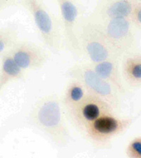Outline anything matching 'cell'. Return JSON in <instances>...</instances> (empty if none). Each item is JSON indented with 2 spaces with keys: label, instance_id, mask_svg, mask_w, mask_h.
Here are the masks:
<instances>
[{
  "label": "cell",
  "instance_id": "cell-1",
  "mask_svg": "<svg viewBox=\"0 0 141 158\" xmlns=\"http://www.w3.org/2000/svg\"><path fill=\"white\" fill-rule=\"evenodd\" d=\"M61 98L56 94L41 97L28 115V122L44 134L58 148H64L70 143L71 134Z\"/></svg>",
  "mask_w": 141,
  "mask_h": 158
},
{
  "label": "cell",
  "instance_id": "cell-2",
  "mask_svg": "<svg viewBox=\"0 0 141 158\" xmlns=\"http://www.w3.org/2000/svg\"><path fill=\"white\" fill-rule=\"evenodd\" d=\"M29 13L43 44L53 52L64 46L62 30L59 20L43 0H18Z\"/></svg>",
  "mask_w": 141,
  "mask_h": 158
},
{
  "label": "cell",
  "instance_id": "cell-3",
  "mask_svg": "<svg viewBox=\"0 0 141 158\" xmlns=\"http://www.w3.org/2000/svg\"><path fill=\"white\" fill-rule=\"evenodd\" d=\"M134 119V118L120 117L115 112H109L91 122L81 134L94 148H109L114 140L132 125Z\"/></svg>",
  "mask_w": 141,
  "mask_h": 158
},
{
  "label": "cell",
  "instance_id": "cell-4",
  "mask_svg": "<svg viewBox=\"0 0 141 158\" xmlns=\"http://www.w3.org/2000/svg\"><path fill=\"white\" fill-rule=\"evenodd\" d=\"M69 79H75L83 84L88 92L107 102L116 113L121 108V95L114 86L97 74L90 63H78L66 71Z\"/></svg>",
  "mask_w": 141,
  "mask_h": 158
},
{
  "label": "cell",
  "instance_id": "cell-5",
  "mask_svg": "<svg viewBox=\"0 0 141 158\" xmlns=\"http://www.w3.org/2000/svg\"><path fill=\"white\" fill-rule=\"evenodd\" d=\"M78 39L82 56H84L90 64L117 58L101 30L93 20L87 17H82L79 22Z\"/></svg>",
  "mask_w": 141,
  "mask_h": 158
},
{
  "label": "cell",
  "instance_id": "cell-6",
  "mask_svg": "<svg viewBox=\"0 0 141 158\" xmlns=\"http://www.w3.org/2000/svg\"><path fill=\"white\" fill-rule=\"evenodd\" d=\"M93 21L106 38L115 56L121 59L126 54L133 52L136 40L135 27L130 19L117 18Z\"/></svg>",
  "mask_w": 141,
  "mask_h": 158
},
{
  "label": "cell",
  "instance_id": "cell-7",
  "mask_svg": "<svg viewBox=\"0 0 141 158\" xmlns=\"http://www.w3.org/2000/svg\"><path fill=\"white\" fill-rule=\"evenodd\" d=\"M60 14L64 45L76 56H82L78 39V27L81 19V11L76 0H56Z\"/></svg>",
  "mask_w": 141,
  "mask_h": 158
},
{
  "label": "cell",
  "instance_id": "cell-8",
  "mask_svg": "<svg viewBox=\"0 0 141 158\" xmlns=\"http://www.w3.org/2000/svg\"><path fill=\"white\" fill-rule=\"evenodd\" d=\"M109 112L115 111L107 102L88 93L86 98L76 108L66 114V117L74 128L81 133L91 122Z\"/></svg>",
  "mask_w": 141,
  "mask_h": 158
},
{
  "label": "cell",
  "instance_id": "cell-9",
  "mask_svg": "<svg viewBox=\"0 0 141 158\" xmlns=\"http://www.w3.org/2000/svg\"><path fill=\"white\" fill-rule=\"evenodd\" d=\"M8 53L16 65L25 72L40 69L50 58L44 48L28 40H19Z\"/></svg>",
  "mask_w": 141,
  "mask_h": 158
},
{
  "label": "cell",
  "instance_id": "cell-10",
  "mask_svg": "<svg viewBox=\"0 0 141 158\" xmlns=\"http://www.w3.org/2000/svg\"><path fill=\"white\" fill-rule=\"evenodd\" d=\"M141 0H98L89 19L99 21L110 19H130L133 11Z\"/></svg>",
  "mask_w": 141,
  "mask_h": 158
},
{
  "label": "cell",
  "instance_id": "cell-11",
  "mask_svg": "<svg viewBox=\"0 0 141 158\" xmlns=\"http://www.w3.org/2000/svg\"><path fill=\"white\" fill-rule=\"evenodd\" d=\"M120 60V58H111L90 65L102 78L114 86L118 92L123 96L126 93V88L121 77Z\"/></svg>",
  "mask_w": 141,
  "mask_h": 158
},
{
  "label": "cell",
  "instance_id": "cell-12",
  "mask_svg": "<svg viewBox=\"0 0 141 158\" xmlns=\"http://www.w3.org/2000/svg\"><path fill=\"white\" fill-rule=\"evenodd\" d=\"M121 77L125 85L131 89L141 86V52H130L120 60Z\"/></svg>",
  "mask_w": 141,
  "mask_h": 158
},
{
  "label": "cell",
  "instance_id": "cell-13",
  "mask_svg": "<svg viewBox=\"0 0 141 158\" xmlns=\"http://www.w3.org/2000/svg\"><path fill=\"white\" fill-rule=\"evenodd\" d=\"M88 91L80 81L69 79L61 97L66 114L76 108L88 95Z\"/></svg>",
  "mask_w": 141,
  "mask_h": 158
},
{
  "label": "cell",
  "instance_id": "cell-14",
  "mask_svg": "<svg viewBox=\"0 0 141 158\" xmlns=\"http://www.w3.org/2000/svg\"><path fill=\"white\" fill-rule=\"evenodd\" d=\"M25 73L8 52L0 56V94L9 83L23 80L25 77Z\"/></svg>",
  "mask_w": 141,
  "mask_h": 158
},
{
  "label": "cell",
  "instance_id": "cell-15",
  "mask_svg": "<svg viewBox=\"0 0 141 158\" xmlns=\"http://www.w3.org/2000/svg\"><path fill=\"white\" fill-rule=\"evenodd\" d=\"M19 40V31L16 27H0V56L8 52Z\"/></svg>",
  "mask_w": 141,
  "mask_h": 158
},
{
  "label": "cell",
  "instance_id": "cell-16",
  "mask_svg": "<svg viewBox=\"0 0 141 158\" xmlns=\"http://www.w3.org/2000/svg\"><path fill=\"white\" fill-rule=\"evenodd\" d=\"M125 153L129 158H141V136L130 140L126 147Z\"/></svg>",
  "mask_w": 141,
  "mask_h": 158
},
{
  "label": "cell",
  "instance_id": "cell-17",
  "mask_svg": "<svg viewBox=\"0 0 141 158\" xmlns=\"http://www.w3.org/2000/svg\"><path fill=\"white\" fill-rule=\"evenodd\" d=\"M130 20L135 28L141 30V2L135 7L133 11Z\"/></svg>",
  "mask_w": 141,
  "mask_h": 158
},
{
  "label": "cell",
  "instance_id": "cell-18",
  "mask_svg": "<svg viewBox=\"0 0 141 158\" xmlns=\"http://www.w3.org/2000/svg\"><path fill=\"white\" fill-rule=\"evenodd\" d=\"M19 4L18 0H0V12L7 7Z\"/></svg>",
  "mask_w": 141,
  "mask_h": 158
},
{
  "label": "cell",
  "instance_id": "cell-19",
  "mask_svg": "<svg viewBox=\"0 0 141 158\" xmlns=\"http://www.w3.org/2000/svg\"><path fill=\"white\" fill-rule=\"evenodd\" d=\"M140 114H141V109H140V110L139 111V114H138V115H140Z\"/></svg>",
  "mask_w": 141,
  "mask_h": 158
},
{
  "label": "cell",
  "instance_id": "cell-20",
  "mask_svg": "<svg viewBox=\"0 0 141 158\" xmlns=\"http://www.w3.org/2000/svg\"><path fill=\"white\" fill-rule=\"evenodd\" d=\"M18 3H19V2H18Z\"/></svg>",
  "mask_w": 141,
  "mask_h": 158
}]
</instances>
